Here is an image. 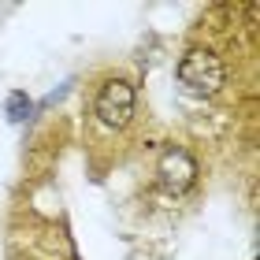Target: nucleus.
<instances>
[{
	"instance_id": "nucleus-3",
	"label": "nucleus",
	"mask_w": 260,
	"mask_h": 260,
	"mask_svg": "<svg viewBox=\"0 0 260 260\" xmlns=\"http://www.w3.org/2000/svg\"><path fill=\"white\" fill-rule=\"evenodd\" d=\"M156 182L168 190L171 197H182L197 190L201 182V164L186 145H164L156 156Z\"/></svg>"
},
{
	"instance_id": "nucleus-4",
	"label": "nucleus",
	"mask_w": 260,
	"mask_h": 260,
	"mask_svg": "<svg viewBox=\"0 0 260 260\" xmlns=\"http://www.w3.org/2000/svg\"><path fill=\"white\" fill-rule=\"evenodd\" d=\"M34 112H38V104H34V97H30L26 89H11L8 97H4V119H8L11 126L30 123Z\"/></svg>"
},
{
	"instance_id": "nucleus-2",
	"label": "nucleus",
	"mask_w": 260,
	"mask_h": 260,
	"mask_svg": "<svg viewBox=\"0 0 260 260\" xmlns=\"http://www.w3.org/2000/svg\"><path fill=\"white\" fill-rule=\"evenodd\" d=\"M134 115H138V89H134V82L123 78V75L104 78L97 86V93H93V119H97V126L123 134V130L134 123Z\"/></svg>"
},
{
	"instance_id": "nucleus-1",
	"label": "nucleus",
	"mask_w": 260,
	"mask_h": 260,
	"mask_svg": "<svg viewBox=\"0 0 260 260\" xmlns=\"http://www.w3.org/2000/svg\"><path fill=\"white\" fill-rule=\"evenodd\" d=\"M175 78L186 93L193 97H219L231 82V67L216 49H205V45H193L179 56L175 63Z\"/></svg>"
},
{
	"instance_id": "nucleus-5",
	"label": "nucleus",
	"mask_w": 260,
	"mask_h": 260,
	"mask_svg": "<svg viewBox=\"0 0 260 260\" xmlns=\"http://www.w3.org/2000/svg\"><path fill=\"white\" fill-rule=\"evenodd\" d=\"M71 89H75V82H71V78H67V82H63V86H60V89H52V93H49V97H45V101L38 104V108H52V104H60V101L67 97V93H71Z\"/></svg>"
}]
</instances>
